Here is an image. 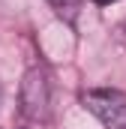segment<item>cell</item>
Wrapping results in <instances>:
<instances>
[{
	"label": "cell",
	"instance_id": "cell-4",
	"mask_svg": "<svg viewBox=\"0 0 126 129\" xmlns=\"http://www.w3.org/2000/svg\"><path fill=\"white\" fill-rule=\"evenodd\" d=\"M111 3H117V0H93V6H111Z\"/></svg>",
	"mask_w": 126,
	"mask_h": 129
},
{
	"label": "cell",
	"instance_id": "cell-2",
	"mask_svg": "<svg viewBox=\"0 0 126 129\" xmlns=\"http://www.w3.org/2000/svg\"><path fill=\"white\" fill-rule=\"evenodd\" d=\"M81 105L105 129H126V93L111 87H90L81 93Z\"/></svg>",
	"mask_w": 126,
	"mask_h": 129
},
{
	"label": "cell",
	"instance_id": "cell-1",
	"mask_svg": "<svg viewBox=\"0 0 126 129\" xmlns=\"http://www.w3.org/2000/svg\"><path fill=\"white\" fill-rule=\"evenodd\" d=\"M21 114L33 123L51 117V78L42 66H30L21 78Z\"/></svg>",
	"mask_w": 126,
	"mask_h": 129
},
{
	"label": "cell",
	"instance_id": "cell-5",
	"mask_svg": "<svg viewBox=\"0 0 126 129\" xmlns=\"http://www.w3.org/2000/svg\"><path fill=\"white\" fill-rule=\"evenodd\" d=\"M0 105H3V84H0Z\"/></svg>",
	"mask_w": 126,
	"mask_h": 129
},
{
	"label": "cell",
	"instance_id": "cell-3",
	"mask_svg": "<svg viewBox=\"0 0 126 129\" xmlns=\"http://www.w3.org/2000/svg\"><path fill=\"white\" fill-rule=\"evenodd\" d=\"M48 3H51V9L60 15L63 21H69V24H72V21L78 18V9H81V3H84V0H48Z\"/></svg>",
	"mask_w": 126,
	"mask_h": 129
}]
</instances>
